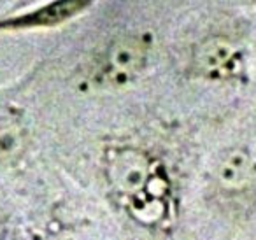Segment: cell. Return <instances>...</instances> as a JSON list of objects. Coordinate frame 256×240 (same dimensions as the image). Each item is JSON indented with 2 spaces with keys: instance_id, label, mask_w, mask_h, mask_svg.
Instances as JSON below:
<instances>
[{
  "instance_id": "obj_1",
  "label": "cell",
  "mask_w": 256,
  "mask_h": 240,
  "mask_svg": "<svg viewBox=\"0 0 256 240\" xmlns=\"http://www.w3.org/2000/svg\"><path fill=\"white\" fill-rule=\"evenodd\" d=\"M148 48L139 37H121L107 50L98 65L95 81L104 88H120L132 81L146 64Z\"/></svg>"
},
{
  "instance_id": "obj_2",
  "label": "cell",
  "mask_w": 256,
  "mask_h": 240,
  "mask_svg": "<svg viewBox=\"0 0 256 240\" xmlns=\"http://www.w3.org/2000/svg\"><path fill=\"white\" fill-rule=\"evenodd\" d=\"M107 177L116 191L123 194H137L148 190V182L151 179L150 162L140 151L123 149L109 162Z\"/></svg>"
},
{
  "instance_id": "obj_3",
  "label": "cell",
  "mask_w": 256,
  "mask_h": 240,
  "mask_svg": "<svg viewBox=\"0 0 256 240\" xmlns=\"http://www.w3.org/2000/svg\"><path fill=\"white\" fill-rule=\"evenodd\" d=\"M93 4V0H53L50 4L36 9L16 18L2 20L0 30H18V28H37V26H54L67 20L78 16L86 8Z\"/></svg>"
},
{
  "instance_id": "obj_4",
  "label": "cell",
  "mask_w": 256,
  "mask_h": 240,
  "mask_svg": "<svg viewBox=\"0 0 256 240\" xmlns=\"http://www.w3.org/2000/svg\"><path fill=\"white\" fill-rule=\"evenodd\" d=\"M256 176V165L251 156L242 149L228 152L218 165V182L228 193H240L252 184Z\"/></svg>"
},
{
  "instance_id": "obj_5",
  "label": "cell",
  "mask_w": 256,
  "mask_h": 240,
  "mask_svg": "<svg viewBox=\"0 0 256 240\" xmlns=\"http://www.w3.org/2000/svg\"><path fill=\"white\" fill-rule=\"evenodd\" d=\"M235 50L232 44L223 39H209L196 50L195 65L206 76H221L228 74L235 65Z\"/></svg>"
},
{
  "instance_id": "obj_6",
  "label": "cell",
  "mask_w": 256,
  "mask_h": 240,
  "mask_svg": "<svg viewBox=\"0 0 256 240\" xmlns=\"http://www.w3.org/2000/svg\"><path fill=\"white\" fill-rule=\"evenodd\" d=\"M22 148V132L14 124H0V158H14Z\"/></svg>"
}]
</instances>
